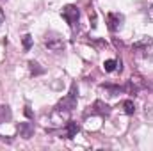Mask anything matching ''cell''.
Listing matches in <instances>:
<instances>
[{"mask_svg":"<svg viewBox=\"0 0 153 151\" xmlns=\"http://www.w3.org/2000/svg\"><path fill=\"white\" fill-rule=\"evenodd\" d=\"M123 14H119V13H109L107 14V27H109V30L111 32H117L121 27H123Z\"/></svg>","mask_w":153,"mask_h":151,"instance_id":"cell-6","label":"cell"},{"mask_svg":"<svg viewBox=\"0 0 153 151\" xmlns=\"http://www.w3.org/2000/svg\"><path fill=\"white\" fill-rule=\"evenodd\" d=\"M117 66H119V70H121V62H117V61H114V59H109V61H105V62H103V70H105V71H109V73H111V71H114Z\"/></svg>","mask_w":153,"mask_h":151,"instance_id":"cell-10","label":"cell"},{"mask_svg":"<svg viewBox=\"0 0 153 151\" xmlns=\"http://www.w3.org/2000/svg\"><path fill=\"white\" fill-rule=\"evenodd\" d=\"M146 87H152V89H153V82H152V84H148V82H146Z\"/></svg>","mask_w":153,"mask_h":151,"instance_id":"cell-16","label":"cell"},{"mask_svg":"<svg viewBox=\"0 0 153 151\" xmlns=\"http://www.w3.org/2000/svg\"><path fill=\"white\" fill-rule=\"evenodd\" d=\"M45 46L48 48V50H52V52H61L62 48H64V41L61 36H57V34H46V38H45Z\"/></svg>","mask_w":153,"mask_h":151,"instance_id":"cell-5","label":"cell"},{"mask_svg":"<svg viewBox=\"0 0 153 151\" xmlns=\"http://www.w3.org/2000/svg\"><path fill=\"white\" fill-rule=\"evenodd\" d=\"M102 89L103 91H107V96H116V94H119V93H123V87H119V85H102Z\"/></svg>","mask_w":153,"mask_h":151,"instance_id":"cell-9","label":"cell"},{"mask_svg":"<svg viewBox=\"0 0 153 151\" xmlns=\"http://www.w3.org/2000/svg\"><path fill=\"white\" fill-rule=\"evenodd\" d=\"M29 68H30V73H32V75H41V73L45 71L43 68H39V64L38 62H34V61L29 62Z\"/></svg>","mask_w":153,"mask_h":151,"instance_id":"cell-12","label":"cell"},{"mask_svg":"<svg viewBox=\"0 0 153 151\" xmlns=\"http://www.w3.org/2000/svg\"><path fill=\"white\" fill-rule=\"evenodd\" d=\"M102 115V117H109L111 115V107L109 105H105L102 100H98V101H94L91 107H89V110L85 112V115Z\"/></svg>","mask_w":153,"mask_h":151,"instance_id":"cell-4","label":"cell"},{"mask_svg":"<svg viewBox=\"0 0 153 151\" xmlns=\"http://www.w3.org/2000/svg\"><path fill=\"white\" fill-rule=\"evenodd\" d=\"M143 87H146V82H144V78L139 75H132L128 80H126V84L123 85V93H126V94H137Z\"/></svg>","mask_w":153,"mask_h":151,"instance_id":"cell-2","label":"cell"},{"mask_svg":"<svg viewBox=\"0 0 153 151\" xmlns=\"http://www.w3.org/2000/svg\"><path fill=\"white\" fill-rule=\"evenodd\" d=\"M7 119H11V110H9V107H0V123H4V121H7Z\"/></svg>","mask_w":153,"mask_h":151,"instance_id":"cell-13","label":"cell"},{"mask_svg":"<svg viewBox=\"0 0 153 151\" xmlns=\"http://www.w3.org/2000/svg\"><path fill=\"white\" fill-rule=\"evenodd\" d=\"M18 133H20V137H23V139H30L32 133H34V126H32L30 123H20V124H18Z\"/></svg>","mask_w":153,"mask_h":151,"instance_id":"cell-7","label":"cell"},{"mask_svg":"<svg viewBox=\"0 0 153 151\" xmlns=\"http://www.w3.org/2000/svg\"><path fill=\"white\" fill-rule=\"evenodd\" d=\"M30 44H32V38H30L29 34H25V36H23V48H25V50H29V48H30Z\"/></svg>","mask_w":153,"mask_h":151,"instance_id":"cell-14","label":"cell"},{"mask_svg":"<svg viewBox=\"0 0 153 151\" xmlns=\"http://www.w3.org/2000/svg\"><path fill=\"white\" fill-rule=\"evenodd\" d=\"M123 109H125V112L126 114H134L135 112V105H134L132 100H125V101H123Z\"/></svg>","mask_w":153,"mask_h":151,"instance_id":"cell-11","label":"cell"},{"mask_svg":"<svg viewBox=\"0 0 153 151\" xmlns=\"http://www.w3.org/2000/svg\"><path fill=\"white\" fill-rule=\"evenodd\" d=\"M76 100H78V89H76V84H71L68 96H64V98H62V100L57 103V107H55V112L68 115V114H70V112H71V110L76 107Z\"/></svg>","mask_w":153,"mask_h":151,"instance_id":"cell-1","label":"cell"},{"mask_svg":"<svg viewBox=\"0 0 153 151\" xmlns=\"http://www.w3.org/2000/svg\"><path fill=\"white\" fill-rule=\"evenodd\" d=\"M4 20H5V16H4V11L0 9V27H2V23H4Z\"/></svg>","mask_w":153,"mask_h":151,"instance_id":"cell-15","label":"cell"},{"mask_svg":"<svg viewBox=\"0 0 153 151\" xmlns=\"http://www.w3.org/2000/svg\"><path fill=\"white\" fill-rule=\"evenodd\" d=\"M78 130H80V126L76 124L75 121H68V124H66V137L68 139H73L76 133H78Z\"/></svg>","mask_w":153,"mask_h":151,"instance_id":"cell-8","label":"cell"},{"mask_svg":"<svg viewBox=\"0 0 153 151\" xmlns=\"http://www.w3.org/2000/svg\"><path fill=\"white\" fill-rule=\"evenodd\" d=\"M62 18L66 20V23H68L70 27H75L76 23H78V18H80L78 7H76V5H71V4L64 5V7H62Z\"/></svg>","mask_w":153,"mask_h":151,"instance_id":"cell-3","label":"cell"}]
</instances>
